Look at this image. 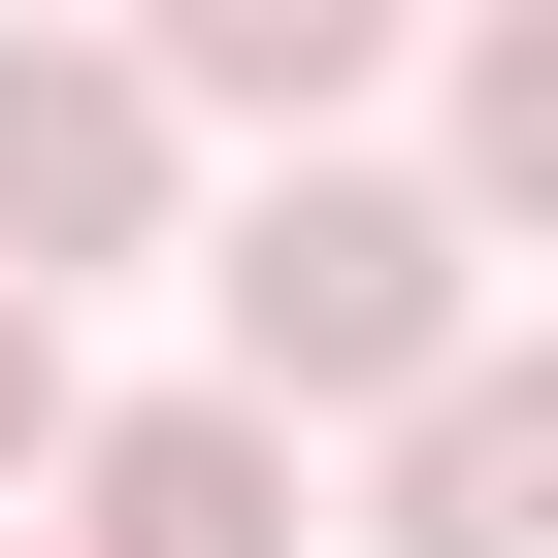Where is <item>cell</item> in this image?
I'll list each match as a JSON object with an SVG mask.
<instances>
[{
  "label": "cell",
  "instance_id": "cell-1",
  "mask_svg": "<svg viewBox=\"0 0 558 558\" xmlns=\"http://www.w3.org/2000/svg\"><path fill=\"white\" fill-rule=\"evenodd\" d=\"M427 362H493V263L427 230V165H296L230 230V427H395Z\"/></svg>",
  "mask_w": 558,
  "mask_h": 558
},
{
  "label": "cell",
  "instance_id": "cell-2",
  "mask_svg": "<svg viewBox=\"0 0 558 558\" xmlns=\"http://www.w3.org/2000/svg\"><path fill=\"white\" fill-rule=\"evenodd\" d=\"M165 99H132V34H0V296L66 329V263H165Z\"/></svg>",
  "mask_w": 558,
  "mask_h": 558
},
{
  "label": "cell",
  "instance_id": "cell-3",
  "mask_svg": "<svg viewBox=\"0 0 558 558\" xmlns=\"http://www.w3.org/2000/svg\"><path fill=\"white\" fill-rule=\"evenodd\" d=\"M34 558H296V427L230 395H66V525Z\"/></svg>",
  "mask_w": 558,
  "mask_h": 558
},
{
  "label": "cell",
  "instance_id": "cell-4",
  "mask_svg": "<svg viewBox=\"0 0 558 558\" xmlns=\"http://www.w3.org/2000/svg\"><path fill=\"white\" fill-rule=\"evenodd\" d=\"M362 66H395V0H165V34H132L165 132H296V165L362 132Z\"/></svg>",
  "mask_w": 558,
  "mask_h": 558
},
{
  "label": "cell",
  "instance_id": "cell-5",
  "mask_svg": "<svg viewBox=\"0 0 558 558\" xmlns=\"http://www.w3.org/2000/svg\"><path fill=\"white\" fill-rule=\"evenodd\" d=\"M525 493H558V362H427L362 525H395V558H525Z\"/></svg>",
  "mask_w": 558,
  "mask_h": 558
},
{
  "label": "cell",
  "instance_id": "cell-6",
  "mask_svg": "<svg viewBox=\"0 0 558 558\" xmlns=\"http://www.w3.org/2000/svg\"><path fill=\"white\" fill-rule=\"evenodd\" d=\"M34 460H66V329L0 296V525H34Z\"/></svg>",
  "mask_w": 558,
  "mask_h": 558
},
{
  "label": "cell",
  "instance_id": "cell-7",
  "mask_svg": "<svg viewBox=\"0 0 558 558\" xmlns=\"http://www.w3.org/2000/svg\"><path fill=\"white\" fill-rule=\"evenodd\" d=\"M0 558H34V525H0Z\"/></svg>",
  "mask_w": 558,
  "mask_h": 558
}]
</instances>
